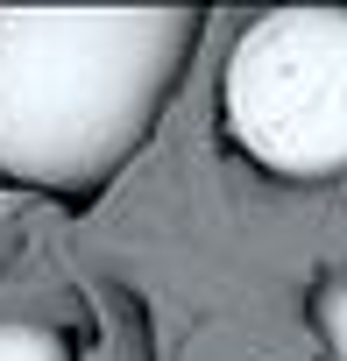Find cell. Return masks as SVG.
<instances>
[{
	"instance_id": "4",
	"label": "cell",
	"mask_w": 347,
	"mask_h": 361,
	"mask_svg": "<svg viewBox=\"0 0 347 361\" xmlns=\"http://www.w3.org/2000/svg\"><path fill=\"white\" fill-rule=\"evenodd\" d=\"M319 340H326V361H347V276L319 290Z\"/></svg>"
},
{
	"instance_id": "1",
	"label": "cell",
	"mask_w": 347,
	"mask_h": 361,
	"mask_svg": "<svg viewBox=\"0 0 347 361\" xmlns=\"http://www.w3.org/2000/svg\"><path fill=\"white\" fill-rule=\"evenodd\" d=\"M192 50V8H0V170L92 192L142 149Z\"/></svg>"
},
{
	"instance_id": "2",
	"label": "cell",
	"mask_w": 347,
	"mask_h": 361,
	"mask_svg": "<svg viewBox=\"0 0 347 361\" xmlns=\"http://www.w3.org/2000/svg\"><path fill=\"white\" fill-rule=\"evenodd\" d=\"M227 128L276 177L347 170V8H276L227 64Z\"/></svg>"
},
{
	"instance_id": "3",
	"label": "cell",
	"mask_w": 347,
	"mask_h": 361,
	"mask_svg": "<svg viewBox=\"0 0 347 361\" xmlns=\"http://www.w3.org/2000/svg\"><path fill=\"white\" fill-rule=\"evenodd\" d=\"M0 361H71V347L36 319H0Z\"/></svg>"
},
{
	"instance_id": "5",
	"label": "cell",
	"mask_w": 347,
	"mask_h": 361,
	"mask_svg": "<svg viewBox=\"0 0 347 361\" xmlns=\"http://www.w3.org/2000/svg\"><path fill=\"white\" fill-rule=\"evenodd\" d=\"M15 227H22V199H15V192H0V255L15 248Z\"/></svg>"
}]
</instances>
